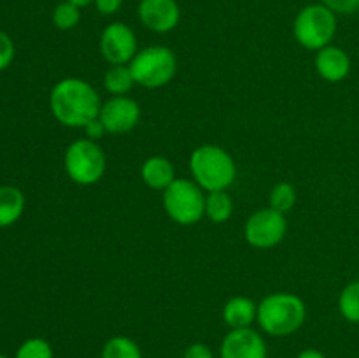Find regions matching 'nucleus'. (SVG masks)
I'll return each instance as SVG.
<instances>
[{
    "label": "nucleus",
    "mask_w": 359,
    "mask_h": 358,
    "mask_svg": "<svg viewBox=\"0 0 359 358\" xmlns=\"http://www.w3.org/2000/svg\"><path fill=\"white\" fill-rule=\"evenodd\" d=\"M49 109L58 123L69 128H84L98 118L102 109L100 95L81 77L60 79L49 93Z\"/></svg>",
    "instance_id": "1"
},
{
    "label": "nucleus",
    "mask_w": 359,
    "mask_h": 358,
    "mask_svg": "<svg viewBox=\"0 0 359 358\" xmlns=\"http://www.w3.org/2000/svg\"><path fill=\"white\" fill-rule=\"evenodd\" d=\"M307 305L304 298L291 291H273L258 304L259 329L270 337H290L304 326Z\"/></svg>",
    "instance_id": "2"
},
{
    "label": "nucleus",
    "mask_w": 359,
    "mask_h": 358,
    "mask_svg": "<svg viewBox=\"0 0 359 358\" xmlns=\"http://www.w3.org/2000/svg\"><path fill=\"white\" fill-rule=\"evenodd\" d=\"M191 179L203 192L228 190L237 179V164L224 147L216 144H202L189 154Z\"/></svg>",
    "instance_id": "3"
},
{
    "label": "nucleus",
    "mask_w": 359,
    "mask_h": 358,
    "mask_svg": "<svg viewBox=\"0 0 359 358\" xmlns=\"http://www.w3.org/2000/svg\"><path fill=\"white\" fill-rule=\"evenodd\" d=\"M337 34V14L325 4L305 6L293 23V37L302 48L319 51L332 44Z\"/></svg>",
    "instance_id": "4"
},
{
    "label": "nucleus",
    "mask_w": 359,
    "mask_h": 358,
    "mask_svg": "<svg viewBox=\"0 0 359 358\" xmlns=\"http://www.w3.org/2000/svg\"><path fill=\"white\" fill-rule=\"evenodd\" d=\"M63 167L70 181L79 186H91L104 178L107 158L100 144L84 137L67 146Z\"/></svg>",
    "instance_id": "5"
},
{
    "label": "nucleus",
    "mask_w": 359,
    "mask_h": 358,
    "mask_svg": "<svg viewBox=\"0 0 359 358\" xmlns=\"http://www.w3.org/2000/svg\"><path fill=\"white\" fill-rule=\"evenodd\" d=\"M130 69L135 77V84L156 90L174 79L177 72V56L167 46H147L133 56Z\"/></svg>",
    "instance_id": "6"
},
{
    "label": "nucleus",
    "mask_w": 359,
    "mask_h": 358,
    "mask_svg": "<svg viewBox=\"0 0 359 358\" xmlns=\"http://www.w3.org/2000/svg\"><path fill=\"white\" fill-rule=\"evenodd\" d=\"M205 195L193 179H175L163 192V209L172 221L189 227L205 216Z\"/></svg>",
    "instance_id": "7"
},
{
    "label": "nucleus",
    "mask_w": 359,
    "mask_h": 358,
    "mask_svg": "<svg viewBox=\"0 0 359 358\" xmlns=\"http://www.w3.org/2000/svg\"><path fill=\"white\" fill-rule=\"evenodd\" d=\"M287 234V220L286 214L265 207L245 220L244 225V239L249 246L256 249H270L276 248L283 242Z\"/></svg>",
    "instance_id": "8"
},
{
    "label": "nucleus",
    "mask_w": 359,
    "mask_h": 358,
    "mask_svg": "<svg viewBox=\"0 0 359 358\" xmlns=\"http://www.w3.org/2000/svg\"><path fill=\"white\" fill-rule=\"evenodd\" d=\"M100 53L109 65H130L139 53L135 32L121 21L107 25L100 35Z\"/></svg>",
    "instance_id": "9"
},
{
    "label": "nucleus",
    "mask_w": 359,
    "mask_h": 358,
    "mask_svg": "<svg viewBox=\"0 0 359 358\" xmlns=\"http://www.w3.org/2000/svg\"><path fill=\"white\" fill-rule=\"evenodd\" d=\"M100 121L107 133H126L135 128L140 121V105L128 95L111 97L102 104Z\"/></svg>",
    "instance_id": "10"
},
{
    "label": "nucleus",
    "mask_w": 359,
    "mask_h": 358,
    "mask_svg": "<svg viewBox=\"0 0 359 358\" xmlns=\"http://www.w3.org/2000/svg\"><path fill=\"white\" fill-rule=\"evenodd\" d=\"M221 358H269V347L258 330L249 329L230 330L223 337L219 346Z\"/></svg>",
    "instance_id": "11"
},
{
    "label": "nucleus",
    "mask_w": 359,
    "mask_h": 358,
    "mask_svg": "<svg viewBox=\"0 0 359 358\" xmlns=\"http://www.w3.org/2000/svg\"><path fill=\"white\" fill-rule=\"evenodd\" d=\"M137 14L140 23L154 34H168L181 21V7L175 0H140Z\"/></svg>",
    "instance_id": "12"
},
{
    "label": "nucleus",
    "mask_w": 359,
    "mask_h": 358,
    "mask_svg": "<svg viewBox=\"0 0 359 358\" xmlns=\"http://www.w3.org/2000/svg\"><path fill=\"white\" fill-rule=\"evenodd\" d=\"M314 67L319 76L328 83H340L351 72V56L339 46H326L316 53Z\"/></svg>",
    "instance_id": "13"
},
{
    "label": "nucleus",
    "mask_w": 359,
    "mask_h": 358,
    "mask_svg": "<svg viewBox=\"0 0 359 358\" xmlns=\"http://www.w3.org/2000/svg\"><path fill=\"white\" fill-rule=\"evenodd\" d=\"M256 318H258V304L244 295H235L223 305V321L230 330L249 329Z\"/></svg>",
    "instance_id": "14"
},
{
    "label": "nucleus",
    "mask_w": 359,
    "mask_h": 358,
    "mask_svg": "<svg viewBox=\"0 0 359 358\" xmlns=\"http://www.w3.org/2000/svg\"><path fill=\"white\" fill-rule=\"evenodd\" d=\"M140 178L149 186L151 190H158V192H165L172 183L175 181V168L168 158L154 154L144 160L140 165Z\"/></svg>",
    "instance_id": "15"
},
{
    "label": "nucleus",
    "mask_w": 359,
    "mask_h": 358,
    "mask_svg": "<svg viewBox=\"0 0 359 358\" xmlns=\"http://www.w3.org/2000/svg\"><path fill=\"white\" fill-rule=\"evenodd\" d=\"M25 200L23 192L16 186H0V228L11 227L23 216Z\"/></svg>",
    "instance_id": "16"
},
{
    "label": "nucleus",
    "mask_w": 359,
    "mask_h": 358,
    "mask_svg": "<svg viewBox=\"0 0 359 358\" xmlns=\"http://www.w3.org/2000/svg\"><path fill=\"white\" fill-rule=\"evenodd\" d=\"M105 91L112 97H121V95H128L132 88L135 86V77H133L130 65H111L104 74Z\"/></svg>",
    "instance_id": "17"
},
{
    "label": "nucleus",
    "mask_w": 359,
    "mask_h": 358,
    "mask_svg": "<svg viewBox=\"0 0 359 358\" xmlns=\"http://www.w3.org/2000/svg\"><path fill=\"white\" fill-rule=\"evenodd\" d=\"M233 199L226 190L209 192L205 195V216L212 223H226L233 216Z\"/></svg>",
    "instance_id": "18"
},
{
    "label": "nucleus",
    "mask_w": 359,
    "mask_h": 358,
    "mask_svg": "<svg viewBox=\"0 0 359 358\" xmlns=\"http://www.w3.org/2000/svg\"><path fill=\"white\" fill-rule=\"evenodd\" d=\"M100 358H144L139 344L126 336H114L102 346Z\"/></svg>",
    "instance_id": "19"
},
{
    "label": "nucleus",
    "mask_w": 359,
    "mask_h": 358,
    "mask_svg": "<svg viewBox=\"0 0 359 358\" xmlns=\"http://www.w3.org/2000/svg\"><path fill=\"white\" fill-rule=\"evenodd\" d=\"M339 311L349 323L359 325V281L346 284L339 295Z\"/></svg>",
    "instance_id": "20"
},
{
    "label": "nucleus",
    "mask_w": 359,
    "mask_h": 358,
    "mask_svg": "<svg viewBox=\"0 0 359 358\" xmlns=\"http://www.w3.org/2000/svg\"><path fill=\"white\" fill-rule=\"evenodd\" d=\"M269 207L279 211V213H290L297 204V188L291 183L280 181L273 185L269 195Z\"/></svg>",
    "instance_id": "21"
},
{
    "label": "nucleus",
    "mask_w": 359,
    "mask_h": 358,
    "mask_svg": "<svg viewBox=\"0 0 359 358\" xmlns=\"http://www.w3.org/2000/svg\"><path fill=\"white\" fill-rule=\"evenodd\" d=\"M81 21V7L74 6L70 2H62L55 7L53 11V23L58 30H72L79 25Z\"/></svg>",
    "instance_id": "22"
},
{
    "label": "nucleus",
    "mask_w": 359,
    "mask_h": 358,
    "mask_svg": "<svg viewBox=\"0 0 359 358\" xmlns=\"http://www.w3.org/2000/svg\"><path fill=\"white\" fill-rule=\"evenodd\" d=\"M14 358H55V351L42 337H30L21 343Z\"/></svg>",
    "instance_id": "23"
},
{
    "label": "nucleus",
    "mask_w": 359,
    "mask_h": 358,
    "mask_svg": "<svg viewBox=\"0 0 359 358\" xmlns=\"http://www.w3.org/2000/svg\"><path fill=\"white\" fill-rule=\"evenodd\" d=\"M14 42L6 32L0 30V72L6 70L14 60Z\"/></svg>",
    "instance_id": "24"
},
{
    "label": "nucleus",
    "mask_w": 359,
    "mask_h": 358,
    "mask_svg": "<svg viewBox=\"0 0 359 358\" xmlns=\"http://www.w3.org/2000/svg\"><path fill=\"white\" fill-rule=\"evenodd\" d=\"M335 14H354L359 11V0H321Z\"/></svg>",
    "instance_id": "25"
},
{
    "label": "nucleus",
    "mask_w": 359,
    "mask_h": 358,
    "mask_svg": "<svg viewBox=\"0 0 359 358\" xmlns=\"http://www.w3.org/2000/svg\"><path fill=\"white\" fill-rule=\"evenodd\" d=\"M182 358H214V351L205 343H193L186 347Z\"/></svg>",
    "instance_id": "26"
},
{
    "label": "nucleus",
    "mask_w": 359,
    "mask_h": 358,
    "mask_svg": "<svg viewBox=\"0 0 359 358\" xmlns=\"http://www.w3.org/2000/svg\"><path fill=\"white\" fill-rule=\"evenodd\" d=\"M84 133H86V139L90 140H95V142H98V140L102 139V137L107 133V130H105L104 123L100 121V118H95L91 119L90 123H88L86 126H84Z\"/></svg>",
    "instance_id": "27"
},
{
    "label": "nucleus",
    "mask_w": 359,
    "mask_h": 358,
    "mask_svg": "<svg viewBox=\"0 0 359 358\" xmlns=\"http://www.w3.org/2000/svg\"><path fill=\"white\" fill-rule=\"evenodd\" d=\"M123 2L125 0H95V7L100 14L104 16H111V14H116L119 9H121Z\"/></svg>",
    "instance_id": "28"
},
{
    "label": "nucleus",
    "mask_w": 359,
    "mask_h": 358,
    "mask_svg": "<svg viewBox=\"0 0 359 358\" xmlns=\"http://www.w3.org/2000/svg\"><path fill=\"white\" fill-rule=\"evenodd\" d=\"M297 358H328V357H326L323 351L316 350V347H307V350L300 351V353L297 354Z\"/></svg>",
    "instance_id": "29"
},
{
    "label": "nucleus",
    "mask_w": 359,
    "mask_h": 358,
    "mask_svg": "<svg viewBox=\"0 0 359 358\" xmlns=\"http://www.w3.org/2000/svg\"><path fill=\"white\" fill-rule=\"evenodd\" d=\"M67 2L74 4V6H77V7H81V9H83V7H88L90 4H93L95 0H67Z\"/></svg>",
    "instance_id": "30"
},
{
    "label": "nucleus",
    "mask_w": 359,
    "mask_h": 358,
    "mask_svg": "<svg viewBox=\"0 0 359 358\" xmlns=\"http://www.w3.org/2000/svg\"><path fill=\"white\" fill-rule=\"evenodd\" d=\"M0 358H9V357H6V354H2V353H0Z\"/></svg>",
    "instance_id": "31"
}]
</instances>
